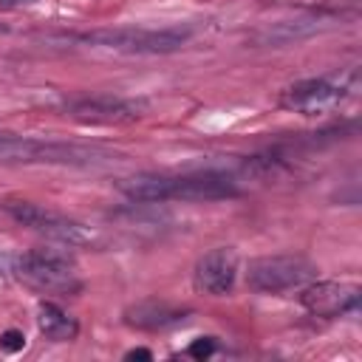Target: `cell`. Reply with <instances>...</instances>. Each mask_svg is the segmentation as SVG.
<instances>
[{"instance_id":"cell-1","label":"cell","mask_w":362,"mask_h":362,"mask_svg":"<svg viewBox=\"0 0 362 362\" xmlns=\"http://www.w3.org/2000/svg\"><path fill=\"white\" fill-rule=\"evenodd\" d=\"M119 189L130 201L161 204V201H221L235 198L238 181L226 173H141L119 181Z\"/></svg>"},{"instance_id":"cell-2","label":"cell","mask_w":362,"mask_h":362,"mask_svg":"<svg viewBox=\"0 0 362 362\" xmlns=\"http://www.w3.org/2000/svg\"><path fill=\"white\" fill-rule=\"evenodd\" d=\"M113 158L105 147H88L74 141H48V139H31V136H11L0 133V161L8 164H71V167H88L102 164Z\"/></svg>"},{"instance_id":"cell-3","label":"cell","mask_w":362,"mask_h":362,"mask_svg":"<svg viewBox=\"0 0 362 362\" xmlns=\"http://www.w3.org/2000/svg\"><path fill=\"white\" fill-rule=\"evenodd\" d=\"M14 274L25 286L48 294H74L82 288L76 263L57 249H31L20 255L14 260Z\"/></svg>"},{"instance_id":"cell-4","label":"cell","mask_w":362,"mask_h":362,"mask_svg":"<svg viewBox=\"0 0 362 362\" xmlns=\"http://www.w3.org/2000/svg\"><path fill=\"white\" fill-rule=\"evenodd\" d=\"M317 277V266L303 255H263L249 260L246 286L257 294H283L303 288Z\"/></svg>"},{"instance_id":"cell-5","label":"cell","mask_w":362,"mask_h":362,"mask_svg":"<svg viewBox=\"0 0 362 362\" xmlns=\"http://www.w3.org/2000/svg\"><path fill=\"white\" fill-rule=\"evenodd\" d=\"M74 40L110 48V51H124V54H170L178 51L189 34L187 31H147V28H102V31H88L76 34Z\"/></svg>"},{"instance_id":"cell-6","label":"cell","mask_w":362,"mask_h":362,"mask_svg":"<svg viewBox=\"0 0 362 362\" xmlns=\"http://www.w3.org/2000/svg\"><path fill=\"white\" fill-rule=\"evenodd\" d=\"M354 90V82L348 85L342 76L339 79H328V76H314V79H300L294 85H288L277 105L283 110L300 113V116H320L328 113L334 107H339V102H345Z\"/></svg>"},{"instance_id":"cell-7","label":"cell","mask_w":362,"mask_h":362,"mask_svg":"<svg viewBox=\"0 0 362 362\" xmlns=\"http://www.w3.org/2000/svg\"><path fill=\"white\" fill-rule=\"evenodd\" d=\"M6 212L17 223H23V226H28V229H34V232H40L45 238H54L59 243H68V246L88 243L93 238L79 221H74L68 215H59V212H54L48 206L31 204V201H8L6 204Z\"/></svg>"},{"instance_id":"cell-8","label":"cell","mask_w":362,"mask_h":362,"mask_svg":"<svg viewBox=\"0 0 362 362\" xmlns=\"http://www.w3.org/2000/svg\"><path fill=\"white\" fill-rule=\"evenodd\" d=\"M300 303L308 314L334 320L348 311H356L359 305V286L345 280H311L300 288Z\"/></svg>"},{"instance_id":"cell-9","label":"cell","mask_w":362,"mask_h":362,"mask_svg":"<svg viewBox=\"0 0 362 362\" xmlns=\"http://www.w3.org/2000/svg\"><path fill=\"white\" fill-rule=\"evenodd\" d=\"M65 116L82 124H130L141 116V105L119 96H82L65 105Z\"/></svg>"},{"instance_id":"cell-10","label":"cell","mask_w":362,"mask_h":362,"mask_svg":"<svg viewBox=\"0 0 362 362\" xmlns=\"http://www.w3.org/2000/svg\"><path fill=\"white\" fill-rule=\"evenodd\" d=\"M238 280V255L229 246H218L212 252H206L192 272V283L198 291L212 294V297H223L235 288Z\"/></svg>"},{"instance_id":"cell-11","label":"cell","mask_w":362,"mask_h":362,"mask_svg":"<svg viewBox=\"0 0 362 362\" xmlns=\"http://www.w3.org/2000/svg\"><path fill=\"white\" fill-rule=\"evenodd\" d=\"M184 308H175L170 303H158V300H144V303H136L124 311V322L133 325V328H141V331H161L167 325H175L184 320Z\"/></svg>"},{"instance_id":"cell-12","label":"cell","mask_w":362,"mask_h":362,"mask_svg":"<svg viewBox=\"0 0 362 362\" xmlns=\"http://www.w3.org/2000/svg\"><path fill=\"white\" fill-rule=\"evenodd\" d=\"M37 325H40V334L51 342H71L79 334V322L68 311H62L57 303L37 305Z\"/></svg>"},{"instance_id":"cell-13","label":"cell","mask_w":362,"mask_h":362,"mask_svg":"<svg viewBox=\"0 0 362 362\" xmlns=\"http://www.w3.org/2000/svg\"><path fill=\"white\" fill-rule=\"evenodd\" d=\"M0 348H3L6 354H17V351H23V348H25V337H23V331H17V328L3 331V334H0Z\"/></svg>"},{"instance_id":"cell-14","label":"cell","mask_w":362,"mask_h":362,"mask_svg":"<svg viewBox=\"0 0 362 362\" xmlns=\"http://www.w3.org/2000/svg\"><path fill=\"white\" fill-rule=\"evenodd\" d=\"M215 348H218L215 337H201V339H195V342L187 348V354H189V356H198V359H204V356H209Z\"/></svg>"},{"instance_id":"cell-15","label":"cell","mask_w":362,"mask_h":362,"mask_svg":"<svg viewBox=\"0 0 362 362\" xmlns=\"http://www.w3.org/2000/svg\"><path fill=\"white\" fill-rule=\"evenodd\" d=\"M127 359H153V354L147 348H136V351H127Z\"/></svg>"},{"instance_id":"cell-16","label":"cell","mask_w":362,"mask_h":362,"mask_svg":"<svg viewBox=\"0 0 362 362\" xmlns=\"http://www.w3.org/2000/svg\"><path fill=\"white\" fill-rule=\"evenodd\" d=\"M28 3H37V0H0V6H6V8H14V6H28Z\"/></svg>"}]
</instances>
